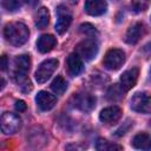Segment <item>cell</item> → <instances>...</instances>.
Here are the masks:
<instances>
[{
	"instance_id": "cell-1",
	"label": "cell",
	"mask_w": 151,
	"mask_h": 151,
	"mask_svg": "<svg viewBox=\"0 0 151 151\" xmlns=\"http://www.w3.org/2000/svg\"><path fill=\"white\" fill-rule=\"evenodd\" d=\"M31 68V58L27 54H21L14 58L13 61V78L22 92L32 90V84L27 79V73Z\"/></svg>"
},
{
	"instance_id": "cell-2",
	"label": "cell",
	"mask_w": 151,
	"mask_h": 151,
	"mask_svg": "<svg viewBox=\"0 0 151 151\" xmlns=\"http://www.w3.org/2000/svg\"><path fill=\"white\" fill-rule=\"evenodd\" d=\"M4 37L8 44L15 47L22 46L29 37V31L24 22L13 21L4 27Z\"/></svg>"
},
{
	"instance_id": "cell-3",
	"label": "cell",
	"mask_w": 151,
	"mask_h": 151,
	"mask_svg": "<svg viewBox=\"0 0 151 151\" xmlns=\"http://www.w3.org/2000/svg\"><path fill=\"white\" fill-rule=\"evenodd\" d=\"M98 51H99V45L94 39V37H88L81 40L76 46V53H78L79 57L86 61H90L93 58H96V55L98 54Z\"/></svg>"
},
{
	"instance_id": "cell-4",
	"label": "cell",
	"mask_w": 151,
	"mask_h": 151,
	"mask_svg": "<svg viewBox=\"0 0 151 151\" xmlns=\"http://www.w3.org/2000/svg\"><path fill=\"white\" fill-rule=\"evenodd\" d=\"M125 63V52L120 48H112L106 52L103 64L110 71L119 70Z\"/></svg>"
},
{
	"instance_id": "cell-5",
	"label": "cell",
	"mask_w": 151,
	"mask_h": 151,
	"mask_svg": "<svg viewBox=\"0 0 151 151\" xmlns=\"http://www.w3.org/2000/svg\"><path fill=\"white\" fill-rule=\"evenodd\" d=\"M1 131L5 134H12L20 130L21 127V118L12 112H4L0 118Z\"/></svg>"
},
{
	"instance_id": "cell-6",
	"label": "cell",
	"mask_w": 151,
	"mask_h": 151,
	"mask_svg": "<svg viewBox=\"0 0 151 151\" xmlns=\"http://www.w3.org/2000/svg\"><path fill=\"white\" fill-rule=\"evenodd\" d=\"M130 106L138 113H151V94L146 92H137L132 96Z\"/></svg>"
},
{
	"instance_id": "cell-7",
	"label": "cell",
	"mask_w": 151,
	"mask_h": 151,
	"mask_svg": "<svg viewBox=\"0 0 151 151\" xmlns=\"http://www.w3.org/2000/svg\"><path fill=\"white\" fill-rule=\"evenodd\" d=\"M58 65H59V61L57 59H46V60H44L35 71V74H34L35 80L39 84L46 83L51 78V76L54 73Z\"/></svg>"
},
{
	"instance_id": "cell-8",
	"label": "cell",
	"mask_w": 151,
	"mask_h": 151,
	"mask_svg": "<svg viewBox=\"0 0 151 151\" xmlns=\"http://www.w3.org/2000/svg\"><path fill=\"white\" fill-rule=\"evenodd\" d=\"M96 97L91 93H77L71 99L72 106L83 112H91L96 107Z\"/></svg>"
},
{
	"instance_id": "cell-9",
	"label": "cell",
	"mask_w": 151,
	"mask_h": 151,
	"mask_svg": "<svg viewBox=\"0 0 151 151\" xmlns=\"http://www.w3.org/2000/svg\"><path fill=\"white\" fill-rule=\"evenodd\" d=\"M71 22H72V14L70 9L64 5L58 6L57 7V22H55L57 33L64 34L68 29Z\"/></svg>"
},
{
	"instance_id": "cell-10",
	"label": "cell",
	"mask_w": 151,
	"mask_h": 151,
	"mask_svg": "<svg viewBox=\"0 0 151 151\" xmlns=\"http://www.w3.org/2000/svg\"><path fill=\"white\" fill-rule=\"evenodd\" d=\"M122 113H123V111L119 106H116V105L109 106V107H105L100 111L99 119L104 124L112 125V124H116L122 118Z\"/></svg>"
},
{
	"instance_id": "cell-11",
	"label": "cell",
	"mask_w": 151,
	"mask_h": 151,
	"mask_svg": "<svg viewBox=\"0 0 151 151\" xmlns=\"http://www.w3.org/2000/svg\"><path fill=\"white\" fill-rule=\"evenodd\" d=\"M84 9L88 15L99 17L106 13L107 11V2L106 0H85Z\"/></svg>"
},
{
	"instance_id": "cell-12",
	"label": "cell",
	"mask_w": 151,
	"mask_h": 151,
	"mask_svg": "<svg viewBox=\"0 0 151 151\" xmlns=\"http://www.w3.org/2000/svg\"><path fill=\"white\" fill-rule=\"evenodd\" d=\"M35 103L41 111H50L55 106L57 98L46 91H40L35 96Z\"/></svg>"
},
{
	"instance_id": "cell-13",
	"label": "cell",
	"mask_w": 151,
	"mask_h": 151,
	"mask_svg": "<svg viewBox=\"0 0 151 151\" xmlns=\"http://www.w3.org/2000/svg\"><path fill=\"white\" fill-rule=\"evenodd\" d=\"M144 33H145V26H144V24L136 22L132 26H130L129 29L126 31L125 41L127 44H130V45H134V44H137L140 40V38L144 35Z\"/></svg>"
},
{
	"instance_id": "cell-14",
	"label": "cell",
	"mask_w": 151,
	"mask_h": 151,
	"mask_svg": "<svg viewBox=\"0 0 151 151\" xmlns=\"http://www.w3.org/2000/svg\"><path fill=\"white\" fill-rule=\"evenodd\" d=\"M66 67H67V72L70 73V76L77 77V76H79V74L83 72V70H84L83 59L79 57L78 53H71V54L67 57Z\"/></svg>"
},
{
	"instance_id": "cell-15",
	"label": "cell",
	"mask_w": 151,
	"mask_h": 151,
	"mask_svg": "<svg viewBox=\"0 0 151 151\" xmlns=\"http://www.w3.org/2000/svg\"><path fill=\"white\" fill-rule=\"evenodd\" d=\"M138 76H139V70L137 67H132L130 70H126L125 72H123V74L120 76V79H119V84L123 86V88L127 92L129 90H131L136 83H137V79H138Z\"/></svg>"
},
{
	"instance_id": "cell-16",
	"label": "cell",
	"mask_w": 151,
	"mask_h": 151,
	"mask_svg": "<svg viewBox=\"0 0 151 151\" xmlns=\"http://www.w3.org/2000/svg\"><path fill=\"white\" fill-rule=\"evenodd\" d=\"M55 45H57V39L52 34H42L39 37L37 41V48L40 53L51 52Z\"/></svg>"
},
{
	"instance_id": "cell-17",
	"label": "cell",
	"mask_w": 151,
	"mask_h": 151,
	"mask_svg": "<svg viewBox=\"0 0 151 151\" xmlns=\"http://www.w3.org/2000/svg\"><path fill=\"white\" fill-rule=\"evenodd\" d=\"M132 145L138 150H151V136L146 132H139L133 137Z\"/></svg>"
},
{
	"instance_id": "cell-18",
	"label": "cell",
	"mask_w": 151,
	"mask_h": 151,
	"mask_svg": "<svg viewBox=\"0 0 151 151\" xmlns=\"http://www.w3.org/2000/svg\"><path fill=\"white\" fill-rule=\"evenodd\" d=\"M50 24V12L46 7H41L38 9L35 14V26L39 29H44Z\"/></svg>"
},
{
	"instance_id": "cell-19",
	"label": "cell",
	"mask_w": 151,
	"mask_h": 151,
	"mask_svg": "<svg viewBox=\"0 0 151 151\" xmlns=\"http://www.w3.org/2000/svg\"><path fill=\"white\" fill-rule=\"evenodd\" d=\"M96 149L98 151H114V150H122L123 146L114 144L112 142H109L107 139L104 138H99L96 143Z\"/></svg>"
},
{
	"instance_id": "cell-20",
	"label": "cell",
	"mask_w": 151,
	"mask_h": 151,
	"mask_svg": "<svg viewBox=\"0 0 151 151\" xmlns=\"http://www.w3.org/2000/svg\"><path fill=\"white\" fill-rule=\"evenodd\" d=\"M51 88L55 94H64L67 90V83L61 76H58L51 83Z\"/></svg>"
},
{
	"instance_id": "cell-21",
	"label": "cell",
	"mask_w": 151,
	"mask_h": 151,
	"mask_svg": "<svg viewBox=\"0 0 151 151\" xmlns=\"http://www.w3.org/2000/svg\"><path fill=\"white\" fill-rule=\"evenodd\" d=\"M126 91L123 88V86L120 84H116V85H113V86L110 87V90L107 92V97L111 100H118L122 97H124V93Z\"/></svg>"
},
{
	"instance_id": "cell-22",
	"label": "cell",
	"mask_w": 151,
	"mask_h": 151,
	"mask_svg": "<svg viewBox=\"0 0 151 151\" xmlns=\"http://www.w3.org/2000/svg\"><path fill=\"white\" fill-rule=\"evenodd\" d=\"M1 5L7 12H15L21 7V0H1Z\"/></svg>"
},
{
	"instance_id": "cell-23",
	"label": "cell",
	"mask_w": 151,
	"mask_h": 151,
	"mask_svg": "<svg viewBox=\"0 0 151 151\" xmlns=\"http://www.w3.org/2000/svg\"><path fill=\"white\" fill-rule=\"evenodd\" d=\"M131 5L136 12H144L150 5V0H131Z\"/></svg>"
},
{
	"instance_id": "cell-24",
	"label": "cell",
	"mask_w": 151,
	"mask_h": 151,
	"mask_svg": "<svg viewBox=\"0 0 151 151\" xmlns=\"http://www.w3.org/2000/svg\"><path fill=\"white\" fill-rule=\"evenodd\" d=\"M79 31H80V33H83L84 35H87V37H94V34H97L96 27L91 24H87V22L80 25Z\"/></svg>"
},
{
	"instance_id": "cell-25",
	"label": "cell",
	"mask_w": 151,
	"mask_h": 151,
	"mask_svg": "<svg viewBox=\"0 0 151 151\" xmlns=\"http://www.w3.org/2000/svg\"><path fill=\"white\" fill-rule=\"evenodd\" d=\"M14 106H15V110L19 111V112H24L26 110V104H25L24 100H17Z\"/></svg>"
},
{
	"instance_id": "cell-26",
	"label": "cell",
	"mask_w": 151,
	"mask_h": 151,
	"mask_svg": "<svg viewBox=\"0 0 151 151\" xmlns=\"http://www.w3.org/2000/svg\"><path fill=\"white\" fill-rule=\"evenodd\" d=\"M7 66H8L7 57H6V55H2V57H1V70H2V71H5V70L7 68Z\"/></svg>"
},
{
	"instance_id": "cell-27",
	"label": "cell",
	"mask_w": 151,
	"mask_h": 151,
	"mask_svg": "<svg viewBox=\"0 0 151 151\" xmlns=\"http://www.w3.org/2000/svg\"><path fill=\"white\" fill-rule=\"evenodd\" d=\"M25 1H26L29 6H32V7H33V6H35V5L39 2V0H25Z\"/></svg>"
},
{
	"instance_id": "cell-28",
	"label": "cell",
	"mask_w": 151,
	"mask_h": 151,
	"mask_svg": "<svg viewBox=\"0 0 151 151\" xmlns=\"http://www.w3.org/2000/svg\"><path fill=\"white\" fill-rule=\"evenodd\" d=\"M149 81L151 83V67H150V70H149Z\"/></svg>"
},
{
	"instance_id": "cell-29",
	"label": "cell",
	"mask_w": 151,
	"mask_h": 151,
	"mask_svg": "<svg viewBox=\"0 0 151 151\" xmlns=\"http://www.w3.org/2000/svg\"><path fill=\"white\" fill-rule=\"evenodd\" d=\"M71 1H77V0H71Z\"/></svg>"
}]
</instances>
